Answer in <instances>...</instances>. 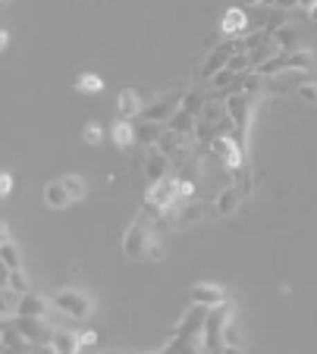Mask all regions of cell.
<instances>
[{"mask_svg":"<svg viewBox=\"0 0 317 354\" xmlns=\"http://www.w3.org/2000/svg\"><path fill=\"white\" fill-rule=\"evenodd\" d=\"M16 326L22 329V335H26L35 348H51L54 329L44 326V317H16Z\"/></svg>","mask_w":317,"mask_h":354,"instance_id":"obj_8","label":"cell"},{"mask_svg":"<svg viewBox=\"0 0 317 354\" xmlns=\"http://www.w3.org/2000/svg\"><path fill=\"white\" fill-rule=\"evenodd\" d=\"M63 185H66V192H69V198L73 201H82L85 198V179L82 176H75V173H69V176H63Z\"/></svg>","mask_w":317,"mask_h":354,"instance_id":"obj_31","label":"cell"},{"mask_svg":"<svg viewBox=\"0 0 317 354\" xmlns=\"http://www.w3.org/2000/svg\"><path fill=\"white\" fill-rule=\"evenodd\" d=\"M223 345L230 348V351H239V348H242V333H239L236 314L230 317V323H226V329H223Z\"/></svg>","mask_w":317,"mask_h":354,"instance_id":"obj_28","label":"cell"},{"mask_svg":"<svg viewBox=\"0 0 317 354\" xmlns=\"http://www.w3.org/2000/svg\"><path fill=\"white\" fill-rule=\"evenodd\" d=\"M223 116H226V104H220V100H208L198 120H201V122H210V126H214V122H220Z\"/></svg>","mask_w":317,"mask_h":354,"instance_id":"obj_29","label":"cell"},{"mask_svg":"<svg viewBox=\"0 0 317 354\" xmlns=\"http://www.w3.org/2000/svg\"><path fill=\"white\" fill-rule=\"evenodd\" d=\"M308 19L317 22V0H311V3H308Z\"/></svg>","mask_w":317,"mask_h":354,"instance_id":"obj_39","label":"cell"},{"mask_svg":"<svg viewBox=\"0 0 317 354\" xmlns=\"http://www.w3.org/2000/svg\"><path fill=\"white\" fill-rule=\"evenodd\" d=\"M54 304H57V310H63L73 320H88L91 310H95V301L88 298L85 292H79V288H60L54 295Z\"/></svg>","mask_w":317,"mask_h":354,"instance_id":"obj_6","label":"cell"},{"mask_svg":"<svg viewBox=\"0 0 317 354\" xmlns=\"http://www.w3.org/2000/svg\"><path fill=\"white\" fill-rule=\"evenodd\" d=\"M19 298H22V292H16V288H10V286L0 288V310H3V317L16 314V308H19Z\"/></svg>","mask_w":317,"mask_h":354,"instance_id":"obj_25","label":"cell"},{"mask_svg":"<svg viewBox=\"0 0 317 354\" xmlns=\"http://www.w3.org/2000/svg\"><path fill=\"white\" fill-rule=\"evenodd\" d=\"M189 298L195 304H204V308H217V304H226V292L214 282H198V286L189 288Z\"/></svg>","mask_w":317,"mask_h":354,"instance_id":"obj_10","label":"cell"},{"mask_svg":"<svg viewBox=\"0 0 317 354\" xmlns=\"http://www.w3.org/2000/svg\"><path fill=\"white\" fill-rule=\"evenodd\" d=\"M154 214L151 210H142V214L132 220V226L126 229V235H123V254L129 257V261H142V257H148V245L151 239H154Z\"/></svg>","mask_w":317,"mask_h":354,"instance_id":"obj_2","label":"cell"},{"mask_svg":"<svg viewBox=\"0 0 317 354\" xmlns=\"http://www.w3.org/2000/svg\"><path fill=\"white\" fill-rule=\"evenodd\" d=\"M3 286H10V288H16V292L26 295L28 292V279H26V273H22V267L19 270H7V267H3Z\"/></svg>","mask_w":317,"mask_h":354,"instance_id":"obj_30","label":"cell"},{"mask_svg":"<svg viewBox=\"0 0 317 354\" xmlns=\"http://www.w3.org/2000/svg\"><path fill=\"white\" fill-rule=\"evenodd\" d=\"M210 151L226 163V169H233V173L242 169V145H239L233 135H214V138H210Z\"/></svg>","mask_w":317,"mask_h":354,"instance_id":"obj_7","label":"cell"},{"mask_svg":"<svg viewBox=\"0 0 317 354\" xmlns=\"http://www.w3.org/2000/svg\"><path fill=\"white\" fill-rule=\"evenodd\" d=\"M179 104H183V94H163V97H157L151 107L142 110V120H151V122H170V116L179 110Z\"/></svg>","mask_w":317,"mask_h":354,"instance_id":"obj_9","label":"cell"},{"mask_svg":"<svg viewBox=\"0 0 317 354\" xmlns=\"http://www.w3.org/2000/svg\"><path fill=\"white\" fill-rule=\"evenodd\" d=\"M3 3H10V0H3Z\"/></svg>","mask_w":317,"mask_h":354,"instance_id":"obj_41","label":"cell"},{"mask_svg":"<svg viewBox=\"0 0 317 354\" xmlns=\"http://www.w3.org/2000/svg\"><path fill=\"white\" fill-rule=\"evenodd\" d=\"M32 345V342L22 335V329L16 326V323H3V329H0V348L3 351H26V348Z\"/></svg>","mask_w":317,"mask_h":354,"instance_id":"obj_15","label":"cell"},{"mask_svg":"<svg viewBox=\"0 0 317 354\" xmlns=\"http://www.w3.org/2000/svg\"><path fill=\"white\" fill-rule=\"evenodd\" d=\"M10 192H13V176H10V173H3V176H0V194L7 198Z\"/></svg>","mask_w":317,"mask_h":354,"instance_id":"obj_38","label":"cell"},{"mask_svg":"<svg viewBox=\"0 0 317 354\" xmlns=\"http://www.w3.org/2000/svg\"><path fill=\"white\" fill-rule=\"evenodd\" d=\"M267 7H277V10H296L302 0H264Z\"/></svg>","mask_w":317,"mask_h":354,"instance_id":"obj_36","label":"cell"},{"mask_svg":"<svg viewBox=\"0 0 317 354\" xmlns=\"http://www.w3.org/2000/svg\"><path fill=\"white\" fill-rule=\"evenodd\" d=\"M170 207H179V176H163V179L151 182L145 192V210H151L154 220L167 214Z\"/></svg>","mask_w":317,"mask_h":354,"instance_id":"obj_3","label":"cell"},{"mask_svg":"<svg viewBox=\"0 0 317 354\" xmlns=\"http://www.w3.org/2000/svg\"><path fill=\"white\" fill-rule=\"evenodd\" d=\"M251 22H248V13H245L242 7H233V10H226L223 13V19H220V32L223 35H239V32H245Z\"/></svg>","mask_w":317,"mask_h":354,"instance_id":"obj_18","label":"cell"},{"mask_svg":"<svg viewBox=\"0 0 317 354\" xmlns=\"http://www.w3.org/2000/svg\"><path fill=\"white\" fill-rule=\"evenodd\" d=\"M245 3H264V0H245Z\"/></svg>","mask_w":317,"mask_h":354,"instance_id":"obj_40","label":"cell"},{"mask_svg":"<svg viewBox=\"0 0 317 354\" xmlns=\"http://www.w3.org/2000/svg\"><path fill=\"white\" fill-rule=\"evenodd\" d=\"M0 263H3L7 270H19V267H22V261H19V248H16L10 239L3 241V245H0Z\"/></svg>","mask_w":317,"mask_h":354,"instance_id":"obj_27","label":"cell"},{"mask_svg":"<svg viewBox=\"0 0 317 354\" xmlns=\"http://www.w3.org/2000/svg\"><path fill=\"white\" fill-rule=\"evenodd\" d=\"M204 104H208V97H204L201 91H185V94H183V104H179V107H183L185 113H192V116H201Z\"/></svg>","mask_w":317,"mask_h":354,"instance_id":"obj_26","label":"cell"},{"mask_svg":"<svg viewBox=\"0 0 317 354\" xmlns=\"http://www.w3.org/2000/svg\"><path fill=\"white\" fill-rule=\"evenodd\" d=\"M116 110H120L123 120H138V116H142V110H145L142 94L135 91V88H123L120 97H116Z\"/></svg>","mask_w":317,"mask_h":354,"instance_id":"obj_11","label":"cell"},{"mask_svg":"<svg viewBox=\"0 0 317 354\" xmlns=\"http://www.w3.org/2000/svg\"><path fill=\"white\" fill-rule=\"evenodd\" d=\"M230 69H233V73H248V69H255V66H251V57L248 54H233L230 57Z\"/></svg>","mask_w":317,"mask_h":354,"instance_id":"obj_34","label":"cell"},{"mask_svg":"<svg viewBox=\"0 0 317 354\" xmlns=\"http://www.w3.org/2000/svg\"><path fill=\"white\" fill-rule=\"evenodd\" d=\"M170 169H173V160H170L167 154H163L161 147H148V160H145V176H148L151 182L163 179V176H170Z\"/></svg>","mask_w":317,"mask_h":354,"instance_id":"obj_12","label":"cell"},{"mask_svg":"<svg viewBox=\"0 0 317 354\" xmlns=\"http://www.w3.org/2000/svg\"><path fill=\"white\" fill-rule=\"evenodd\" d=\"M44 310H48V301L41 298V295H35V292H26L19 298L16 317H44Z\"/></svg>","mask_w":317,"mask_h":354,"instance_id":"obj_20","label":"cell"},{"mask_svg":"<svg viewBox=\"0 0 317 354\" xmlns=\"http://www.w3.org/2000/svg\"><path fill=\"white\" fill-rule=\"evenodd\" d=\"M75 91H82V94H101L104 91V79L98 73H82L79 79H75Z\"/></svg>","mask_w":317,"mask_h":354,"instance_id":"obj_24","label":"cell"},{"mask_svg":"<svg viewBox=\"0 0 317 354\" xmlns=\"http://www.w3.org/2000/svg\"><path fill=\"white\" fill-rule=\"evenodd\" d=\"M210 88H217V91H236L239 88V82H242V73H233L230 66L226 69H220L217 75H210Z\"/></svg>","mask_w":317,"mask_h":354,"instance_id":"obj_21","label":"cell"},{"mask_svg":"<svg viewBox=\"0 0 317 354\" xmlns=\"http://www.w3.org/2000/svg\"><path fill=\"white\" fill-rule=\"evenodd\" d=\"M208 310L204 304H195L192 310H185V317L179 320L173 339L161 348V351H195V348H204V320H208Z\"/></svg>","mask_w":317,"mask_h":354,"instance_id":"obj_1","label":"cell"},{"mask_svg":"<svg viewBox=\"0 0 317 354\" xmlns=\"http://www.w3.org/2000/svg\"><path fill=\"white\" fill-rule=\"evenodd\" d=\"M239 204H242V192H239V188H223L214 198V210L220 216H233L239 210Z\"/></svg>","mask_w":317,"mask_h":354,"instance_id":"obj_17","label":"cell"},{"mask_svg":"<svg viewBox=\"0 0 317 354\" xmlns=\"http://www.w3.org/2000/svg\"><path fill=\"white\" fill-rule=\"evenodd\" d=\"M114 141H116V147H132L135 145V126H132V120H116L114 122Z\"/></svg>","mask_w":317,"mask_h":354,"instance_id":"obj_22","label":"cell"},{"mask_svg":"<svg viewBox=\"0 0 317 354\" xmlns=\"http://www.w3.org/2000/svg\"><path fill=\"white\" fill-rule=\"evenodd\" d=\"M79 342H82V351H85V348H95L98 345V333H91V329H88V333H79Z\"/></svg>","mask_w":317,"mask_h":354,"instance_id":"obj_37","label":"cell"},{"mask_svg":"<svg viewBox=\"0 0 317 354\" xmlns=\"http://www.w3.org/2000/svg\"><path fill=\"white\" fill-rule=\"evenodd\" d=\"M255 94H245V91H236L230 97L223 100L226 104V113L233 120V132H236V141L245 147V135H248V122H251V113H255Z\"/></svg>","mask_w":317,"mask_h":354,"instance_id":"obj_4","label":"cell"},{"mask_svg":"<svg viewBox=\"0 0 317 354\" xmlns=\"http://www.w3.org/2000/svg\"><path fill=\"white\" fill-rule=\"evenodd\" d=\"M296 94L305 100V104H311V107H317V82H302Z\"/></svg>","mask_w":317,"mask_h":354,"instance_id":"obj_32","label":"cell"},{"mask_svg":"<svg viewBox=\"0 0 317 354\" xmlns=\"http://www.w3.org/2000/svg\"><path fill=\"white\" fill-rule=\"evenodd\" d=\"M157 147H161V151H163V154H167L173 163H179V160L185 157V135H183V132H173V129H167V132H163V138L157 141Z\"/></svg>","mask_w":317,"mask_h":354,"instance_id":"obj_14","label":"cell"},{"mask_svg":"<svg viewBox=\"0 0 317 354\" xmlns=\"http://www.w3.org/2000/svg\"><path fill=\"white\" fill-rule=\"evenodd\" d=\"M44 204H48L51 210H66L69 204H73V198H69V192H66V185H63V179L48 182V185H44Z\"/></svg>","mask_w":317,"mask_h":354,"instance_id":"obj_16","label":"cell"},{"mask_svg":"<svg viewBox=\"0 0 317 354\" xmlns=\"http://www.w3.org/2000/svg\"><path fill=\"white\" fill-rule=\"evenodd\" d=\"M82 138H85L88 145H101V141H104V129L98 126V122H88L85 132H82Z\"/></svg>","mask_w":317,"mask_h":354,"instance_id":"obj_33","label":"cell"},{"mask_svg":"<svg viewBox=\"0 0 317 354\" xmlns=\"http://www.w3.org/2000/svg\"><path fill=\"white\" fill-rule=\"evenodd\" d=\"M167 122H151V120H142L138 126H135V145L142 147H157V141L163 138V132H167Z\"/></svg>","mask_w":317,"mask_h":354,"instance_id":"obj_13","label":"cell"},{"mask_svg":"<svg viewBox=\"0 0 317 354\" xmlns=\"http://www.w3.org/2000/svg\"><path fill=\"white\" fill-rule=\"evenodd\" d=\"M173 132H183V135H189V132H195V126H198V116H192V113H185L183 107L176 110L173 116H170V122H167Z\"/></svg>","mask_w":317,"mask_h":354,"instance_id":"obj_23","label":"cell"},{"mask_svg":"<svg viewBox=\"0 0 317 354\" xmlns=\"http://www.w3.org/2000/svg\"><path fill=\"white\" fill-rule=\"evenodd\" d=\"M185 201H195V182L192 179H179V204Z\"/></svg>","mask_w":317,"mask_h":354,"instance_id":"obj_35","label":"cell"},{"mask_svg":"<svg viewBox=\"0 0 317 354\" xmlns=\"http://www.w3.org/2000/svg\"><path fill=\"white\" fill-rule=\"evenodd\" d=\"M233 314H236V310H233L230 301L208 310V320H204V351H223V348H226L223 345V329H226Z\"/></svg>","mask_w":317,"mask_h":354,"instance_id":"obj_5","label":"cell"},{"mask_svg":"<svg viewBox=\"0 0 317 354\" xmlns=\"http://www.w3.org/2000/svg\"><path fill=\"white\" fill-rule=\"evenodd\" d=\"M51 351H57V354L82 351L79 333H73V329H54V339H51Z\"/></svg>","mask_w":317,"mask_h":354,"instance_id":"obj_19","label":"cell"}]
</instances>
